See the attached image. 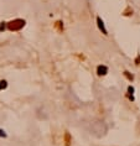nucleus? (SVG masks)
Segmentation results:
<instances>
[{
    "label": "nucleus",
    "instance_id": "f257e3e1",
    "mask_svg": "<svg viewBox=\"0 0 140 146\" xmlns=\"http://www.w3.org/2000/svg\"><path fill=\"white\" fill-rule=\"evenodd\" d=\"M24 26H25V21L21 20V19H16V20H14L8 24L9 30H12V31H17V30L22 28Z\"/></svg>",
    "mask_w": 140,
    "mask_h": 146
},
{
    "label": "nucleus",
    "instance_id": "f03ea898",
    "mask_svg": "<svg viewBox=\"0 0 140 146\" xmlns=\"http://www.w3.org/2000/svg\"><path fill=\"white\" fill-rule=\"evenodd\" d=\"M97 24H98V27H99V30L102 31V32L104 33V35H108V31L105 30V27H104V22H103V20L100 19V17H97Z\"/></svg>",
    "mask_w": 140,
    "mask_h": 146
},
{
    "label": "nucleus",
    "instance_id": "7ed1b4c3",
    "mask_svg": "<svg viewBox=\"0 0 140 146\" xmlns=\"http://www.w3.org/2000/svg\"><path fill=\"white\" fill-rule=\"evenodd\" d=\"M97 73H98V76H105V74L108 73L107 66H98V68H97Z\"/></svg>",
    "mask_w": 140,
    "mask_h": 146
},
{
    "label": "nucleus",
    "instance_id": "20e7f679",
    "mask_svg": "<svg viewBox=\"0 0 140 146\" xmlns=\"http://www.w3.org/2000/svg\"><path fill=\"white\" fill-rule=\"evenodd\" d=\"M6 85H8V84H6V81H1V82H0V90L5 89V88H6Z\"/></svg>",
    "mask_w": 140,
    "mask_h": 146
},
{
    "label": "nucleus",
    "instance_id": "39448f33",
    "mask_svg": "<svg viewBox=\"0 0 140 146\" xmlns=\"http://www.w3.org/2000/svg\"><path fill=\"white\" fill-rule=\"evenodd\" d=\"M0 136H1V138H6V134H5V131H4V130H1V129H0Z\"/></svg>",
    "mask_w": 140,
    "mask_h": 146
},
{
    "label": "nucleus",
    "instance_id": "423d86ee",
    "mask_svg": "<svg viewBox=\"0 0 140 146\" xmlns=\"http://www.w3.org/2000/svg\"><path fill=\"white\" fill-rule=\"evenodd\" d=\"M128 92H129V94H132V95H133V93H134V88H133V87H129Z\"/></svg>",
    "mask_w": 140,
    "mask_h": 146
},
{
    "label": "nucleus",
    "instance_id": "0eeeda50",
    "mask_svg": "<svg viewBox=\"0 0 140 146\" xmlns=\"http://www.w3.org/2000/svg\"><path fill=\"white\" fill-rule=\"evenodd\" d=\"M125 76H127V77H128L129 79H130V81L133 79V76H130V74H129V72H125Z\"/></svg>",
    "mask_w": 140,
    "mask_h": 146
}]
</instances>
